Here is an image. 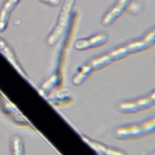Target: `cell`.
I'll use <instances>...</instances> for the list:
<instances>
[{"instance_id": "12", "label": "cell", "mask_w": 155, "mask_h": 155, "mask_svg": "<svg viewBox=\"0 0 155 155\" xmlns=\"http://www.w3.org/2000/svg\"><path fill=\"white\" fill-rule=\"evenodd\" d=\"M112 61V58L111 57L106 56L100 58L99 59L94 60L91 64V67L93 69H99L103 68L104 67L109 64Z\"/></svg>"}, {"instance_id": "11", "label": "cell", "mask_w": 155, "mask_h": 155, "mask_svg": "<svg viewBox=\"0 0 155 155\" xmlns=\"http://www.w3.org/2000/svg\"><path fill=\"white\" fill-rule=\"evenodd\" d=\"M139 124L145 134V136L151 134L154 132L155 119L154 117L147 119Z\"/></svg>"}, {"instance_id": "13", "label": "cell", "mask_w": 155, "mask_h": 155, "mask_svg": "<svg viewBox=\"0 0 155 155\" xmlns=\"http://www.w3.org/2000/svg\"><path fill=\"white\" fill-rule=\"evenodd\" d=\"M40 1H42L44 3L46 4L47 5H51V6L57 5L60 2V0H40Z\"/></svg>"}, {"instance_id": "10", "label": "cell", "mask_w": 155, "mask_h": 155, "mask_svg": "<svg viewBox=\"0 0 155 155\" xmlns=\"http://www.w3.org/2000/svg\"><path fill=\"white\" fill-rule=\"evenodd\" d=\"M12 155H25L24 143L19 136H15L12 140Z\"/></svg>"}, {"instance_id": "2", "label": "cell", "mask_w": 155, "mask_h": 155, "mask_svg": "<svg viewBox=\"0 0 155 155\" xmlns=\"http://www.w3.org/2000/svg\"><path fill=\"white\" fill-rule=\"evenodd\" d=\"M70 5H71V2L69 1L65 2L64 6L60 13L57 25L55 27L54 31H53V33L51 34L49 39H48V41H49L48 44L51 45L54 44V43L61 37L62 33V30L65 28V27L67 25L66 24L67 22L68 15L71 8Z\"/></svg>"}, {"instance_id": "3", "label": "cell", "mask_w": 155, "mask_h": 155, "mask_svg": "<svg viewBox=\"0 0 155 155\" xmlns=\"http://www.w3.org/2000/svg\"><path fill=\"white\" fill-rule=\"evenodd\" d=\"M83 139L94 151L101 155H127L125 151L119 148L110 147L88 137L84 136Z\"/></svg>"}, {"instance_id": "9", "label": "cell", "mask_w": 155, "mask_h": 155, "mask_svg": "<svg viewBox=\"0 0 155 155\" xmlns=\"http://www.w3.org/2000/svg\"><path fill=\"white\" fill-rule=\"evenodd\" d=\"M119 109L120 112L125 114L135 113L140 111L134 99L120 102L119 105Z\"/></svg>"}, {"instance_id": "5", "label": "cell", "mask_w": 155, "mask_h": 155, "mask_svg": "<svg viewBox=\"0 0 155 155\" xmlns=\"http://www.w3.org/2000/svg\"><path fill=\"white\" fill-rule=\"evenodd\" d=\"M0 53L13 66V67L19 73L23 75L24 74L12 48L1 36H0Z\"/></svg>"}, {"instance_id": "6", "label": "cell", "mask_w": 155, "mask_h": 155, "mask_svg": "<svg viewBox=\"0 0 155 155\" xmlns=\"http://www.w3.org/2000/svg\"><path fill=\"white\" fill-rule=\"evenodd\" d=\"M130 0H118L117 1L116 6H113L112 10H110L107 14H106L103 19V23L108 25L112 22L120 13H122L124 8L128 3Z\"/></svg>"}, {"instance_id": "8", "label": "cell", "mask_w": 155, "mask_h": 155, "mask_svg": "<svg viewBox=\"0 0 155 155\" xmlns=\"http://www.w3.org/2000/svg\"><path fill=\"white\" fill-rule=\"evenodd\" d=\"M93 68L90 65H84L76 73L73 79V83L76 85L82 84L88 76Z\"/></svg>"}, {"instance_id": "1", "label": "cell", "mask_w": 155, "mask_h": 155, "mask_svg": "<svg viewBox=\"0 0 155 155\" xmlns=\"http://www.w3.org/2000/svg\"><path fill=\"white\" fill-rule=\"evenodd\" d=\"M116 138L119 140L139 139L145 136L140 124H128L118 127L114 131Z\"/></svg>"}, {"instance_id": "7", "label": "cell", "mask_w": 155, "mask_h": 155, "mask_svg": "<svg viewBox=\"0 0 155 155\" xmlns=\"http://www.w3.org/2000/svg\"><path fill=\"white\" fill-rule=\"evenodd\" d=\"M134 100L140 111L148 109L154 105V92H153L151 94H150L148 96L139 97Z\"/></svg>"}, {"instance_id": "4", "label": "cell", "mask_w": 155, "mask_h": 155, "mask_svg": "<svg viewBox=\"0 0 155 155\" xmlns=\"http://www.w3.org/2000/svg\"><path fill=\"white\" fill-rule=\"evenodd\" d=\"M20 0H5L0 8V33L7 27L10 14L19 2Z\"/></svg>"}]
</instances>
